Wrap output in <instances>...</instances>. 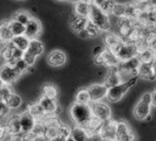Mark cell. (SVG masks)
<instances>
[{
	"label": "cell",
	"mask_w": 156,
	"mask_h": 141,
	"mask_svg": "<svg viewBox=\"0 0 156 141\" xmlns=\"http://www.w3.org/2000/svg\"><path fill=\"white\" fill-rule=\"evenodd\" d=\"M69 114L75 126L81 127H85L93 117L90 105L73 103L70 107Z\"/></svg>",
	"instance_id": "cell-1"
},
{
	"label": "cell",
	"mask_w": 156,
	"mask_h": 141,
	"mask_svg": "<svg viewBox=\"0 0 156 141\" xmlns=\"http://www.w3.org/2000/svg\"><path fill=\"white\" fill-rule=\"evenodd\" d=\"M88 20L95 24L100 31H108L111 28V22L109 16L104 13L95 3V1H90V11L88 16Z\"/></svg>",
	"instance_id": "cell-2"
},
{
	"label": "cell",
	"mask_w": 156,
	"mask_h": 141,
	"mask_svg": "<svg viewBox=\"0 0 156 141\" xmlns=\"http://www.w3.org/2000/svg\"><path fill=\"white\" fill-rule=\"evenodd\" d=\"M138 80V76H134L129 78L127 81L121 82L120 84L109 88L107 94V99L110 103H117L122 99V97L127 94V92L136 84Z\"/></svg>",
	"instance_id": "cell-3"
},
{
	"label": "cell",
	"mask_w": 156,
	"mask_h": 141,
	"mask_svg": "<svg viewBox=\"0 0 156 141\" xmlns=\"http://www.w3.org/2000/svg\"><path fill=\"white\" fill-rule=\"evenodd\" d=\"M151 93H145L141 95L140 100L134 106L133 115L138 120H145L151 111Z\"/></svg>",
	"instance_id": "cell-4"
},
{
	"label": "cell",
	"mask_w": 156,
	"mask_h": 141,
	"mask_svg": "<svg viewBox=\"0 0 156 141\" xmlns=\"http://www.w3.org/2000/svg\"><path fill=\"white\" fill-rule=\"evenodd\" d=\"M23 53V51L15 48L11 42L1 46V56L8 64L14 65L19 60L22 59Z\"/></svg>",
	"instance_id": "cell-5"
},
{
	"label": "cell",
	"mask_w": 156,
	"mask_h": 141,
	"mask_svg": "<svg viewBox=\"0 0 156 141\" xmlns=\"http://www.w3.org/2000/svg\"><path fill=\"white\" fill-rule=\"evenodd\" d=\"M112 15L120 18H127L131 19H136L138 15V10L134 3H117L114 7Z\"/></svg>",
	"instance_id": "cell-6"
},
{
	"label": "cell",
	"mask_w": 156,
	"mask_h": 141,
	"mask_svg": "<svg viewBox=\"0 0 156 141\" xmlns=\"http://www.w3.org/2000/svg\"><path fill=\"white\" fill-rule=\"evenodd\" d=\"M90 108L93 117L97 118L98 120L105 122L111 119L112 112L110 106L108 104L104 102L90 103Z\"/></svg>",
	"instance_id": "cell-7"
},
{
	"label": "cell",
	"mask_w": 156,
	"mask_h": 141,
	"mask_svg": "<svg viewBox=\"0 0 156 141\" xmlns=\"http://www.w3.org/2000/svg\"><path fill=\"white\" fill-rule=\"evenodd\" d=\"M140 64V60L137 56L128 60L120 61L117 68L121 75V78L123 75H130V78H131V77L137 76V72H138V68Z\"/></svg>",
	"instance_id": "cell-8"
},
{
	"label": "cell",
	"mask_w": 156,
	"mask_h": 141,
	"mask_svg": "<svg viewBox=\"0 0 156 141\" xmlns=\"http://www.w3.org/2000/svg\"><path fill=\"white\" fill-rule=\"evenodd\" d=\"M20 75L18 74L13 65L5 63L0 66V80L4 85H11L20 79Z\"/></svg>",
	"instance_id": "cell-9"
},
{
	"label": "cell",
	"mask_w": 156,
	"mask_h": 141,
	"mask_svg": "<svg viewBox=\"0 0 156 141\" xmlns=\"http://www.w3.org/2000/svg\"><path fill=\"white\" fill-rule=\"evenodd\" d=\"M138 53H139V46L137 44L127 43L123 41V43L115 52V55L117 56L119 61H124L132 59L134 57H137Z\"/></svg>",
	"instance_id": "cell-10"
},
{
	"label": "cell",
	"mask_w": 156,
	"mask_h": 141,
	"mask_svg": "<svg viewBox=\"0 0 156 141\" xmlns=\"http://www.w3.org/2000/svg\"><path fill=\"white\" fill-rule=\"evenodd\" d=\"M43 124H44V136H47L49 139H51L59 134L62 122L60 120L58 116H47L43 120Z\"/></svg>",
	"instance_id": "cell-11"
},
{
	"label": "cell",
	"mask_w": 156,
	"mask_h": 141,
	"mask_svg": "<svg viewBox=\"0 0 156 141\" xmlns=\"http://www.w3.org/2000/svg\"><path fill=\"white\" fill-rule=\"evenodd\" d=\"M116 141H136V136L129 127V124L124 121H117Z\"/></svg>",
	"instance_id": "cell-12"
},
{
	"label": "cell",
	"mask_w": 156,
	"mask_h": 141,
	"mask_svg": "<svg viewBox=\"0 0 156 141\" xmlns=\"http://www.w3.org/2000/svg\"><path fill=\"white\" fill-rule=\"evenodd\" d=\"M94 62L99 66H106L108 68H117L120 61L113 52L105 48V50L99 56L94 58Z\"/></svg>",
	"instance_id": "cell-13"
},
{
	"label": "cell",
	"mask_w": 156,
	"mask_h": 141,
	"mask_svg": "<svg viewBox=\"0 0 156 141\" xmlns=\"http://www.w3.org/2000/svg\"><path fill=\"white\" fill-rule=\"evenodd\" d=\"M38 104L47 116H58L61 113V106L57 103V100L50 99L41 95L38 100Z\"/></svg>",
	"instance_id": "cell-14"
},
{
	"label": "cell",
	"mask_w": 156,
	"mask_h": 141,
	"mask_svg": "<svg viewBox=\"0 0 156 141\" xmlns=\"http://www.w3.org/2000/svg\"><path fill=\"white\" fill-rule=\"evenodd\" d=\"M90 102L91 103H97V102H102L106 97L108 94V88L103 84H95L87 87Z\"/></svg>",
	"instance_id": "cell-15"
},
{
	"label": "cell",
	"mask_w": 156,
	"mask_h": 141,
	"mask_svg": "<svg viewBox=\"0 0 156 141\" xmlns=\"http://www.w3.org/2000/svg\"><path fill=\"white\" fill-rule=\"evenodd\" d=\"M116 129H117V121L112 118L103 122L99 135L101 137L108 141H116Z\"/></svg>",
	"instance_id": "cell-16"
},
{
	"label": "cell",
	"mask_w": 156,
	"mask_h": 141,
	"mask_svg": "<svg viewBox=\"0 0 156 141\" xmlns=\"http://www.w3.org/2000/svg\"><path fill=\"white\" fill-rule=\"evenodd\" d=\"M5 127L9 136H19L21 135L20 128V114H14L6 119Z\"/></svg>",
	"instance_id": "cell-17"
},
{
	"label": "cell",
	"mask_w": 156,
	"mask_h": 141,
	"mask_svg": "<svg viewBox=\"0 0 156 141\" xmlns=\"http://www.w3.org/2000/svg\"><path fill=\"white\" fill-rule=\"evenodd\" d=\"M42 31V25L41 22L35 18H31L29 23L25 26V33L24 35L30 40L38 39Z\"/></svg>",
	"instance_id": "cell-18"
},
{
	"label": "cell",
	"mask_w": 156,
	"mask_h": 141,
	"mask_svg": "<svg viewBox=\"0 0 156 141\" xmlns=\"http://www.w3.org/2000/svg\"><path fill=\"white\" fill-rule=\"evenodd\" d=\"M67 61L66 54L60 50H54L51 51L47 57V62L50 66L54 68L62 67Z\"/></svg>",
	"instance_id": "cell-19"
},
{
	"label": "cell",
	"mask_w": 156,
	"mask_h": 141,
	"mask_svg": "<svg viewBox=\"0 0 156 141\" xmlns=\"http://www.w3.org/2000/svg\"><path fill=\"white\" fill-rule=\"evenodd\" d=\"M122 82L121 75L119 72L118 68H108V72L105 75L104 78V83L103 84L108 88H111Z\"/></svg>",
	"instance_id": "cell-20"
},
{
	"label": "cell",
	"mask_w": 156,
	"mask_h": 141,
	"mask_svg": "<svg viewBox=\"0 0 156 141\" xmlns=\"http://www.w3.org/2000/svg\"><path fill=\"white\" fill-rule=\"evenodd\" d=\"M104 43L105 48L115 54V52L123 43V40L118 35H115L113 33H107L104 36Z\"/></svg>",
	"instance_id": "cell-21"
},
{
	"label": "cell",
	"mask_w": 156,
	"mask_h": 141,
	"mask_svg": "<svg viewBox=\"0 0 156 141\" xmlns=\"http://www.w3.org/2000/svg\"><path fill=\"white\" fill-rule=\"evenodd\" d=\"M88 21V19H86V18H82L80 16H77L75 14H73L71 17H70V19H69V25H70V28L71 29L76 33L77 35L81 33L85 28H86V25Z\"/></svg>",
	"instance_id": "cell-22"
},
{
	"label": "cell",
	"mask_w": 156,
	"mask_h": 141,
	"mask_svg": "<svg viewBox=\"0 0 156 141\" xmlns=\"http://www.w3.org/2000/svg\"><path fill=\"white\" fill-rule=\"evenodd\" d=\"M20 128L22 134H29L32 131L36 120L26 111L20 114Z\"/></svg>",
	"instance_id": "cell-23"
},
{
	"label": "cell",
	"mask_w": 156,
	"mask_h": 141,
	"mask_svg": "<svg viewBox=\"0 0 156 141\" xmlns=\"http://www.w3.org/2000/svg\"><path fill=\"white\" fill-rule=\"evenodd\" d=\"M26 112H28L36 121H42L47 117V115H45L44 111L42 110L41 105L38 104V102L29 104L26 109Z\"/></svg>",
	"instance_id": "cell-24"
},
{
	"label": "cell",
	"mask_w": 156,
	"mask_h": 141,
	"mask_svg": "<svg viewBox=\"0 0 156 141\" xmlns=\"http://www.w3.org/2000/svg\"><path fill=\"white\" fill-rule=\"evenodd\" d=\"M90 11V1H75L73 3V14L88 19Z\"/></svg>",
	"instance_id": "cell-25"
},
{
	"label": "cell",
	"mask_w": 156,
	"mask_h": 141,
	"mask_svg": "<svg viewBox=\"0 0 156 141\" xmlns=\"http://www.w3.org/2000/svg\"><path fill=\"white\" fill-rule=\"evenodd\" d=\"M137 76L138 78H141L144 80L153 81L154 77L151 70V62H140L138 68Z\"/></svg>",
	"instance_id": "cell-26"
},
{
	"label": "cell",
	"mask_w": 156,
	"mask_h": 141,
	"mask_svg": "<svg viewBox=\"0 0 156 141\" xmlns=\"http://www.w3.org/2000/svg\"><path fill=\"white\" fill-rule=\"evenodd\" d=\"M26 51L29 52L30 54H31L32 56H34L37 59L38 57L41 56L42 53L44 52V45L38 39L30 40L28 50Z\"/></svg>",
	"instance_id": "cell-27"
},
{
	"label": "cell",
	"mask_w": 156,
	"mask_h": 141,
	"mask_svg": "<svg viewBox=\"0 0 156 141\" xmlns=\"http://www.w3.org/2000/svg\"><path fill=\"white\" fill-rule=\"evenodd\" d=\"M100 29L95 25L93 24L90 20L87 21V25H86V28L85 29L78 34L80 38L82 39H87V38H94V37H97L100 34Z\"/></svg>",
	"instance_id": "cell-28"
},
{
	"label": "cell",
	"mask_w": 156,
	"mask_h": 141,
	"mask_svg": "<svg viewBox=\"0 0 156 141\" xmlns=\"http://www.w3.org/2000/svg\"><path fill=\"white\" fill-rule=\"evenodd\" d=\"M13 39V35L9 29V21H3L0 23V43H9Z\"/></svg>",
	"instance_id": "cell-29"
},
{
	"label": "cell",
	"mask_w": 156,
	"mask_h": 141,
	"mask_svg": "<svg viewBox=\"0 0 156 141\" xmlns=\"http://www.w3.org/2000/svg\"><path fill=\"white\" fill-rule=\"evenodd\" d=\"M71 137L73 141H89V135L84 127L74 126L71 131Z\"/></svg>",
	"instance_id": "cell-30"
},
{
	"label": "cell",
	"mask_w": 156,
	"mask_h": 141,
	"mask_svg": "<svg viewBox=\"0 0 156 141\" xmlns=\"http://www.w3.org/2000/svg\"><path fill=\"white\" fill-rule=\"evenodd\" d=\"M138 58L140 59V62H151L152 60L155 58L154 50L151 48L146 46L139 47Z\"/></svg>",
	"instance_id": "cell-31"
},
{
	"label": "cell",
	"mask_w": 156,
	"mask_h": 141,
	"mask_svg": "<svg viewBox=\"0 0 156 141\" xmlns=\"http://www.w3.org/2000/svg\"><path fill=\"white\" fill-rule=\"evenodd\" d=\"M4 102L7 104V105L9 106V108L10 110L19 109L21 106L22 103H23L21 96L17 95V94H15V93H13V92L7 97V99Z\"/></svg>",
	"instance_id": "cell-32"
},
{
	"label": "cell",
	"mask_w": 156,
	"mask_h": 141,
	"mask_svg": "<svg viewBox=\"0 0 156 141\" xmlns=\"http://www.w3.org/2000/svg\"><path fill=\"white\" fill-rule=\"evenodd\" d=\"M30 40L25 36V35H22V36H18V37H13L12 40L10 41L13 46L15 48H17L18 50L25 52L27 50H28V47H29V44H30Z\"/></svg>",
	"instance_id": "cell-33"
},
{
	"label": "cell",
	"mask_w": 156,
	"mask_h": 141,
	"mask_svg": "<svg viewBox=\"0 0 156 141\" xmlns=\"http://www.w3.org/2000/svg\"><path fill=\"white\" fill-rule=\"evenodd\" d=\"M103 122L98 120L95 117H92L91 120L88 122V124L84 127L86 129V131L87 132V134L89 136L91 135H96V134H99V131L101 129Z\"/></svg>",
	"instance_id": "cell-34"
},
{
	"label": "cell",
	"mask_w": 156,
	"mask_h": 141,
	"mask_svg": "<svg viewBox=\"0 0 156 141\" xmlns=\"http://www.w3.org/2000/svg\"><path fill=\"white\" fill-rule=\"evenodd\" d=\"M74 103L82 105H90V97L87 88H81L74 95Z\"/></svg>",
	"instance_id": "cell-35"
},
{
	"label": "cell",
	"mask_w": 156,
	"mask_h": 141,
	"mask_svg": "<svg viewBox=\"0 0 156 141\" xmlns=\"http://www.w3.org/2000/svg\"><path fill=\"white\" fill-rule=\"evenodd\" d=\"M42 95L50 99L57 100L59 96V90L55 85L47 84L42 86Z\"/></svg>",
	"instance_id": "cell-36"
},
{
	"label": "cell",
	"mask_w": 156,
	"mask_h": 141,
	"mask_svg": "<svg viewBox=\"0 0 156 141\" xmlns=\"http://www.w3.org/2000/svg\"><path fill=\"white\" fill-rule=\"evenodd\" d=\"M31 18L32 17L30 16V14L29 12H27L25 10H19L16 13H14L11 19H13V20L24 25V26H26L29 23V21L31 19Z\"/></svg>",
	"instance_id": "cell-37"
},
{
	"label": "cell",
	"mask_w": 156,
	"mask_h": 141,
	"mask_svg": "<svg viewBox=\"0 0 156 141\" xmlns=\"http://www.w3.org/2000/svg\"><path fill=\"white\" fill-rule=\"evenodd\" d=\"M9 29L13 35V37H18V36H22L25 33V26L11 19L9 21Z\"/></svg>",
	"instance_id": "cell-38"
},
{
	"label": "cell",
	"mask_w": 156,
	"mask_h": 141,
	"mask_svg": "<svg viewBox=\"0 0 156 141\" xmlns=\"http://www.w3.org/2000/svg\"><path fill=\"white\" fill-rule=\"evenodd\" d=\"M95 3L108 16L113 13V9L116 5V2L114 1H95Z\"/></svg>",
	"instance_id": "cell-39"
},
{
	"label": "cell",
	"mask_w": 156,
	"mask_h": 141,
	"mask_svg": "<svg viewBox=\"0 0 156 141\" xmlns=\"http://www.w3.org/2000/svg\"><path fill=\"white\" fill-rule=\"evenodd\" d=\"M14 68L16 69V70H17V72H18V74L21 76L23 74H25L26 72H27V70L30 68L22 59H20V60H19L14 65Z\"/></svg>",
	"instance_id": "cell-40"
},
{
	"label": "cell",
	"mask_w": 156,
	"mask_h": 141,
	"mask_svg": "<svg viewBox=\"0 0 156 141\" xmlns=\"http://www.w3.org/2000/svg\"><path fill=\"white\" fill-rule=\"evenodd\" d=\"M9 112L10 109L9 108L7 104L3 100H0V121L7 119L9 117Z\"/></svg>",
	"instance_id": "cell-41"
},
{
	"label": "cell",
	"mask_w": 156,
	"mask_h": 141,
	"mask_svg": "<svg viewBox=\"0 0 156 141\" xmlns=\"http://www.w3.org/2000/svg\"><path fill=\"white\" fill-rule=\"evenodd\" d=\"M22 60L30 66V67H31V66H33L34 65V63L36 62V58L34 57V56H32L31 54H30L29 52H27V51H25L24 53H23V56H22Z\"/></svg>",
	"instance_id": "cell-42"
},
{
	"label": "cell",
	"mask_w": 156,
	"mask_h": 141,
	"mask_svg": "<svg viewBox=\"0 0 156 141\" xmlns=\"http://www.w3.org/2000/svg\"><path fill=\"white\" fill-rule=\"evenodd\" d=\"M8 136V133L5 127V125L0 123V141H4Z\"/></svg>",
	"instance_id": "cell-43"
},
{
	"label": "cell",
	"mask_w": 156,
	"mask_h": 141,
	"mask_svg": "<svg viewBox=\"0 0 156 141\" xmlns=\"http://www.w3.org/2000/svg\"><path fill=\"white\" fill-rule=\"evenodd\" d=\"M105 50V48L103 47V46H101V45H98V46H96L94 49H93V55H94V58H96V57H98V56H99L102 52H103V50Z\"/></svg>",
	"instance_id": "cell-44"
},
{
	"label": "cell",
	"mask_w": 156,
	"mask_h": 141,
	"mask_svg": "<svg viewBox=\"0 0 156 141\" xmlns=\"http://www.w3.org/2000/svg\"><path fill=\"white\" fill-rule=\"evenodd\" d=\"M4 141H22V134L19 136H9Z\"/></svg>",
	"instance_id": "cell-45"
},
{
	"label": "cell",
	"mask_w": 156,
	"mask_h": 141,
	"mask_svg": "<svg viewBox=\"0 0 156 141\" xmlns=\"http://www.w3.org/2000/svg\"><path fill=\"white\" fill-rule=\"evenodd\" d=\"M32 141H50V139L45 136H35L34 135Z\"/></svg>",
	"instance_id": "cell-46"
},
{
	"label": "cell",
	"mask_w": 156,
	"mask_h": 141,
	"mask_svg": "<svg viewBox=\"0 0 156 141\" xmlns=\"http://www.w3.org/2000/svg\"><path fill=\"white\" fill-rule=\"evenodd\" d=\"M151 70H152V74H153L154 80H156V58H154L151 61Z\"/></svg>",
	"instance_id": "cell-47"
},
{
	"label": "cell",
	"mask_w": 156,
	"mask_h": 141,
	"mask_svg": "<svg viewBox=\"0 0 156 141\" xmlns=\"http://www.w3.org/2000/svg\"><path fill=\"white\" fill-rule=\"evenodd\" d=\"M151 104L152 105L156 106V88L153 89V91L151 93Z\"/></svg>",
	"instance_id": "cell-48"
},
{
	"label": "cell",
	"mask_w": 156,
	"mask_h": 141,
	"mask_svg": "<svg viewBox=\"0 0 156 141\" xmlns=\"http://www.w3.org/2000/svg\"><path fill=\"white\" fill-rule=\"evenodd\" d=\"M151 119V115H148V116L146 117V119H145V120H147V121H150Z\"/></svg>",
	"instance_id": "cell-49"
},
{
	"label": "cell",
	"mask_w": 156,
	"mask_h": 141,
	"mask_svg": "<svg viewBox=\"0 0 156 141\" xmlns=\"http://www.w3.org/2000/svg\"><path fill=\"white\" fill-rule=\"evenodd\" d=\"M66 141H73V139H72V137L70 136V137H68V138L66 139Z\"/></svg>",
	"instance_id": "cell-50"
},
{
	"label": "cell",
	"mask_w": 156,
	"mask_h": 141,
	"mask_svg": "<svg viewBox=\"0 0 156 141\" xmlns=\"http://www.w3.org/2000/svg\"><path fill=\"white\" fill-rule=\"evenodd\" d=\"M154 50V55H155V58H156V47L154 48V50Z\"/></svg>",
	"instance_id": "cell-51"
},
{
	"label": "cell",
	"mask_w": 156,
	"mask_h": 141,
	"mask_svg": "<svg viewBox=\"0 0 156 141\" xmlns=\"http://www.w3.org/2000/svg\"><path fill=\"white\" fill-rule=\"evenodd\" d=\"M4 84H3V83L1 82V80H0V87H1V86H3Z\"/></svg>",
	"instance_id": "cell-52"
},
{
	"label": "cell",
	"mask_w": 156,
	"mask_h": 141,
	"mask_svg": "<svg viewBox=\"0 0 156 141\" xmlns=\"http://www.w3.org/2000/svg\"><path fill=\"white\" fill-rule=\"evenodd\" d=\"M1 46H2V44L0 43V55H1Z\"/></svg>",
	"instance_id": "cell-53"
}]
</instances>
